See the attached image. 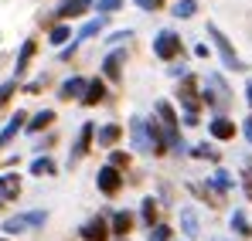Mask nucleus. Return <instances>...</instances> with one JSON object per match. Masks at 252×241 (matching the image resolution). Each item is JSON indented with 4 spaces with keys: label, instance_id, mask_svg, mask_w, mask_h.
Returning <instances> with one entry per match:
<instances>
[{
    "label": "nucleus",
    "instance_id": "0eeeda50",
    "mask_svg": "<svg viewBox=\"0 0 252 241\" xmlns=\"http://www.w3.org/2000/svg\"><path fill=\"white\" fill-rule=\"evenodd\" d=\"M82 238L85 241H106V238H109V224H106V217H92L89 224H82Z\"/></svg>",
    "mask_w": 252,
    "mask_h": 241
},
{
    "label": "nucleus",
    "instance_id": "b1692460",
    "mask_svg": "<svg viewBox=\"0 0 252 241\" xmlns=\"http://www.w3.org/2000/svg\"><path fill=\"white\" fill-rule=\"evenodd\" d=\"M232 228H235V235H242V238H249V235H252V224L246 221V214H242V211H235V214H232Z\"/></svg>",
    "mask_w": 252,
    "mask_h": 241
},
{
    "label": "nucleus",
    "instance_id": "6ab92c4d",
    "mask_svg": "<svg viewBox=\"0 0 252 241\" xmlns=\"http://www.w3.org/2000/svg\"><path fill=\"white\" fill-rule=\"evenodd\" d=\"M140 217H143V221H147L150 228L157 224V201H154V197H147V201L140 204Z\"/></svg>",
    "mask_w": 252,
    "mask_h": 241
},
{
    "label": "nucleus",
    "instance_id": "39448f33",
    "mask_svg": "<svg viewBox=\"0 0 252 241\" xmlns=\"http://www.w3.org/2000/svg\"><path fill=\"white\" fill-rule=\"evenodd\" d=\"M120 187H123V177H120V170H113V166H102L99 170V190L102 194H120Z\"/></svg>",
    "mask_w": 252,
    "mask_h": 241
},
{
    "label": "nucleus",
    "instance_id": "a878e982",
    "mask_svg": "<svg viewBox=\"0 0 252 241\" xmlns=\"http://www.w3.org/2000/svg\"><path fill=\"white\" fill-rule=\"evenodd\" d=\"M198 10V0H177L174 3V17H191Z\"/></svg>",
    "mask_w": 252,
    "mask_h": 241
},
{
    "label": "nucleus",
    "instance_id": "f704fd0d",
    "mask_svg": "<svg viewBox=\"0 0 252 241\" xmlns=\"http://www.w3.org/2000/svg\"><path fill=\"white\" fill-rule=\"evenodd\" d=\"M246 139L252 143V119H246Z\"/></svg>",
    "mask_w": 252,
    "mask_h": 241
},
{
    "label": "nucleus",
    "instance_id": "cd10ccee",
    "mask_svg": "<svg viewBox=\"0 0 252 241\" xmlns=\"http://www.w3.org/2000/svg\"><path fill=\"white\" fill-rule=\"evenodd\" d=\"M150 241H170V228L167 224H154L150 228Z\"/></svg>",
    "mask_w": 252,
    "mask_h": 241
},
{
    "label": "nucleus",
    "instance_id": "a211bd4d",
    "mask_svg": "<svg viewBox=\"0 0 252 241\" xmlns=\"http://www.w3.org/2000/svg\"><path fill=\"white\" fill-rule=\"evenodd\" d=\"M181 228L188 238H198V214L194 211H181Z\"/></svg>",
    "mask_w": 252,
    "mask_h": 241
},
{
    "label": "nucleus",
    "instance_id": "58836bf2",
    "mask_svg": "<svg viewBox=\"0 0 252 241\" xmlns=\"http://www.w3.org/2000/svg\"><path fill=\"white\" fill-rule=\"evenodd\" d=\"M0 241H3V238H0Z\"/></svg>",
    "mask_w": 252,
    "mask_h": 241
},
{
    "label": "nucleus",
    "instance_id": "f8f14e48",
    "mask_svg": "<svg viewBox=\"0 0 252 241\" xmlns=\"http://www.w3.org/2000/svg\"><path fill=\"white\" fill-rule=\"evenodd\" d=\"M211 136H215V139H232V136H235V126L225 119V116H215V119H211Z\"/></svg>",
    "mask_w": 252,
    "mask_h": 241
},
{
    "label": "nucleus",
    "instance_id": "2f4dec72",
    "mask_svg": "<svg viewBox=\"0 0 252 241\" xmlns=\"http://www.w3.org/2000/svg\"><path fill=\"white\" fill-rule=\"evenodd\" d=\"M136 7H143V10H160L164 0H136Z\"/></svg>",
    "mask_w": 252,
    "mask_h": 241
},
{
    "label": "nucleus",
    "instance_id": "6e6552de",
    "mask_svg": "<svg viewBox=\"0 0 252 241\" xmlns=\"http://www.w3.org/2000/svg\"><path fill=\"white\" fill-rule=\"evenodd\" d=\"M92 133H95V122H82V133H79V139H75V150H72V160H79L89 153V146H92Z\"/></svg>",
    "mask_w": 252,
    "mask_h": 241
},
{
    "label": "nucleus",
    "instance_id": "f03ea898",
    "mask_svg": "<svg viewBox=\"0 0 252 241\" xmlns=\"http://www.w3.org/2000/svg\"><path fill=\"white\" fill-rule=\"evenodd\" d=\"M208 34H211V41L218 44V54H221V61L232 68V72H242V61H239V54L232 51V44H228V38L218 31V24H208Z\"/></svg>",
    "mask_w": 252,
    "mask_h": 241
},
{
    "label": "nucleus",
    "instance_id": "aec40b11",
    "mask_svg": "<svg viewBox=\"0 0 252 241\" xmlns=\"http://www.w3.org/2000/svg\"><path fill=\"white\" fill-rule=\"evenodd\" d=\"M106 21H109V17H92V21H89V24H85L82 31H79V41L92 38V34H99V31H102V27H106Z\"/></svg>",
    "mask_w": 252,
    "mask_h": 241
},
{
    "label": "nucleus",
    "instance_id": "9b49d317",
    "mask_svg": "<svg viewBox=\"0 0 252 241\" xmlns=\"http://www.w3.org/2000/svg\"><path fill=\"white\" fill-rule=\"evenodd\" d=\"M24 122H28V112H14V116H10V122L3 126V133H0V146H7V143L17 136V129H21Z\"/></svg>",
    "mask_w": 252,
    "mask_h": 241
},
{
    "label": "nucleus",
    "instance_id": "c85d7f7f",
    "mask_svg": "<svg viewBox=\"0 0 252 241\" xmlns=\"http://www.w3.org/2000/svg\"><path fill=\"white\" fill-rule=\"evenodd\" d=\"M191 157H201V160H218V153L211 150L208 143H201V146H194V150H191Z\"/></svg>",
    "mask_w": 252,
    "mask_h": 241
},
{
    "label": "nucleus",
    "instance_id": "ddd939ff",
    "mask_svg": "<svg viewBox=\"0 0 252 241\" xmlns=\"http://www.w3.org/2000/svg\"><path fill=\"white\" fill-rule=\"evenodd\" d=\"M102 95H106V85H102V81L95 79V81H85V106H99V102H102Z\"/></svg>",
    "mask_w": 252,
    "mask_h": 241
},
{
    "label": "nucleus",
    "instance_id": "412c9836",
    "mask_svg": "<svg viewBox=\"0 0 252 241\" xmlns=\"http://www.w3.org/2000/svg\"><path fill=\"white\" fill-rule=\"evenodd\" d=\"M116 139H120V126H113V122H109V126H102V129H99V143H102L106 150H109Z\"/></svg>",
    "mask_w": 252,
    "mask_h": 241
},
{
    "label": "nucleus",
    "instance_id": "c9c22d12",
    "mask_svg": "<svg viewBox=\"0 0 252 241\" xmlns=\"http://www.w3.org/2000/svg\"><path fill=\"white\" fill-rule=\"evenodd\" d=\"M246 99H249V106H252V81H249V88H246Z\"/></svg>",
    "mask_w": 252,
    "mask_h": 241
},
{
    "label": "nucleus",
    "instance_id": "4c0bfd02",
    "mask_svg": "<svg viewBox=\"0 0 252 241\" xmlns=\"http://www.w3.org/2000/svg\"><path fill=\"white\" fill-rule=\"evenodd\" d=\"M120 241H123V238H120Z\"/></svg>",
    "mask_w": 252,
    "mask_h": 241
},
{
    "label": "nucleus",
    "instance_id": "7ed1b4c3",
    "mask_svg": "<svg viewBox=\"0 0 252 241\" xmlns=\"http://www.w3.org/2000/svg\"><path fill=\"white\" fill-rule=\"evenodd\" d=\"M154 51H157V58L170 61V58L181 54V38H177L174 31H160V34L154 38Z\"/></svg>",
    "mask_w": 252,
    "mask_h": 241
},
{
    "label": "nucleus",
    "instance_id": "473e14b6",
    "mask_svg": "<svg viewBox=\"0 0 252 241\" xmlns=\"http://www.w3.org/2000/svg\"><path fill=\"white\" fill-rule=\"evenodd\" d=\"M109 160H113V170H120V166H126V153L113 150V157H109Z\"/></svg>",
    "mask_w": 252,
    "mask_h": 241
},
{
    "label": "nucleus",
    "instance_id": "f257e3e1",
    "mask_svg": "<svg viewBox=\"0 0 252 241\" xmlns=\"http://www.w3.org/2000/svg\"><path fill=\"white\" fill-rule=\"evenodd\" d=\"M157 119H160V133H164V143L174 146L177 153H184V143L177 136V119H174V109L170 102H157Z\"/></svg>",
    "mask_w": 252,
    "mask_h": 241
},
{
    "label": "nucleus",
    "instance_id": "2eb2a0df",
    "mask_svg": "<svg viewBox=\"0 0 252 241\" xmlns=\"http://www.w3.org/2000/svg\"><path fill=\"white\" fill-rule=\"evenodd\" d=\"M31 58H34V41H24V48L17 54V65H14V75H24V68H28Z\"/></svg>",
    "mask_w": 252,
    "mask_h": 241
},
{
    "label": "nucleus",
    "instance_id": "9d476101",
    "mask_svg": "<svg viewBox=\"0 0 252 241\" xmlns=\"http://www.w3.org/2000/svg\"><path fill=\"white\" fill-rule=\"evenodd\" d=\"M89 7H92V0H62V7H58L55 14H58V17H79Z\"/></svg>",
    "mask_w": 252,
    "mask_h": 241
},
{
    "label": "nucleus",
    "instance_id": "1a4fd4ad",
    "mask_svg": "<svg viewBox=\"0 0 252 241\" xmlns=\"http://www.w3.org/2000/svg\"><path fill=\"white\" fill-rule=\"evenodd\" d=\"M21 194V177L17 173H3L0 177V201H14Z\"/></svg>",
    "mask_w": 252,
    "mask_h": 241
},
{
    "label": "nucleus",
    "instance_id": "20e7f679",
    "mask_svg": "<svg viewBox=\"0 0 252 241\" xmlns=\"http://www.w3.org/2000/svg\"><path fill=\"white\" fill-rule=\"evenodd\" d=\"M44 221H48V214H44V211H31V214L10 217V221L3 224V231H7V235H17V231H24V228H41Z\"/></svg>",
    "mask_w": 252,
    "mask_h": 241
},
{
    "label": "nucleus",
    "instance_id": "bb28decb",
    "mask_svg": "<svg viewBox=\"0 0 252 241\" xmlns=\"http://www.w3.org/2000/svg\"><path fill=\"white\" fill-rule=\"evenodd\" d=\"M68 38H72V31H68L65 24H58V27H51V44H65Z\"/></svg>",
    "mask_w": 252,
    "mask_h": 241
},
{
    "label": "nucleus",
    "instance_id": "c756f323",
    "mask_svg": "<svg viewBox=\"0 0 252 241\" xmlns=\"http://www.w3.org/2000/svg\"><path fill=\"white\" fill-rule=\"evenodd\" d=\"M10 95H14V81H3V85H0V106H7Z\"/></svg>",
    "mask_w": 252,
    "mask_h": 241
},
{
    "label": "nucleus",
    "instance_id": "e433bc0d",
    "mask_svg": "<svg viewBox=\"0 0 252 241\" xmlns=\"http://www.w3.org/2000/svg\"><path fill=\"white\" fill-rule=\"evenodd\" d=\"M215 241H228V238H215Z\"/></svg>",
    "mask_w": 252,
    "mask_h": 241
},
{
    "label": "nucleus",
    "instance_id": "393cba45",
    "mask_svg": "<svg viewBox=\"0 0 252 241\" xmlns=\"http://www.w3.org/2000/svg\"><path fill=\"white\" fill-rule=\"evenodd\" d=\"M31 173H34V177H41V173H58V166H55V160L41 157V160H34V163H31Z\"/></svg>",
    "mask_w": 252,
    "mask_h": 241
},
{
    "label": "nucleus",
    "instance_id": "423d86ee",
    "mask_svg": "<svg viewBox=\"0 0 252 241\" xmlns=\"http://www.w3.org/2000/svg\"><path fill=\"white\" fill-rule=\"evenodd\" d=\"M181 102H184V116H198V92H194V75L181 81Z\"/></svg>",
    "mask_w": 252,
    "mask_h": 241
},
{
    "label": "nucleus",
    "instance_id": "7c9ffc66",
    "mask_svg": "<svg viewBox=\"0 0 252 241\" xmlns=\"http://www.w3.org/2000/svg\"><path fill=\"white\" fill-rule=\"evenodd\" d=\"M120 3H123V0H99V10L109 14V10H120Z\"/></svg>",
    "mask_w": 252,
    "mask_h": 241
},
{
    "label": "nucleus",
    "instance_id": "4468645a",
    "mask_svg": "<svg viewBox=\"0 0 252 241\" xmlns=\"http://www.w3.org/2000/svg\"><path fill=\"white\" fill-rule=\"evenodd\" d=\"M120 65H123V51H116V54H109V58L102 61V72H106L109 81H120Z\"/></svg>",
    "mask_w": 252,
    "mask_h": 241
},
{
    "label": "nucleus",
    "instance_id": "dca6fc26",
    "mask_svg": "<svg viewBox=\"0 0 252 241\" xmlns=\"http://www.w3.org/2000/svg\"><path fill=\"white\" fill-rule=\"evenodd\" d=\"M208 184L215 187V190H221V194H225V190H232V184H235V180H232V173H228V170H215Z\"/></svg>",
    "mask_w": 252,
    "mask_h": 241
},
{
    "label": "nucleus",
    "instance_id": "72a5a7b5",
    "mask_svg": "<svg viewBox=\"0 0 252 241\" xmlns=\"http://www.w3.org/2000/svg\"><path fill=\"white\" fill-rule=\"evenodd\" d=\"M129 38V31H120V34H109V44H116V41H126Z\"/></svg>",
    "mask_w": 252,
    "mask_h": 241
},
{
    "label": "nucleus",
    "instance_id": "f3484780",
    "mask_svg": "<svg viewBox=\"0 0 252 241\" xmlns=\"http://www.w3.org/2000/svg\"><path fill=\"white\" fill-rule=\"evenodd\" d=\"M51 122H55V112H51V109H41L34 119L28 122V129H31V133H41V129H48V126H51Z\"/></svg>",
    "mask_w": 252,
    "mask_h": 241
},
{
    "label": "nucleus",
    "instance_id": "5701e85b",
    "mask_svg": "<svg viewBox=\"0 0 252 241\" xmlns=\"http://www.w3.org/2000/svg\"><path fill=\"white\" fill-rule=\"evenodd\" d=\"M129 224H133V214H129V211H120V214L113 217V235H126Z\"/></svg>",
    "mask_w": 252,
    "mask_h": 241
},
{
    "label": "nucleus",
    "instance_id": "4be33fe9",
    "mask_svg": "<svg viewBox=\"0 0 252 241\" xmlns=\"http://www.w3.org/2000/svg\"><path fill=\"white\" fill-rule=\"evenodd\" d=\"M85 92V81L82 79H68L62 85V99H75V95H82Z\"/></svg>",
    "mask_w": 252,
    "mask_h": 241
}]
</instances>
